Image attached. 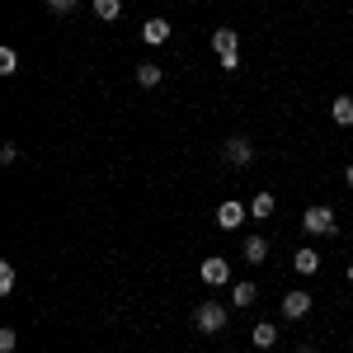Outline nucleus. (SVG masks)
Returning a JSON list of instances; mask_svg holds the SVG:
<instances>
[{"instance_id":"obj_22","label":"nucleus","mask_w":353,"mask_h":353,"mask_svg":"<svg viewBox=\"0 0 353 353\" xmlns=\"http://www.w3.org/2000/svg\"><path fill=\"white\" fill-rule=\"evenodd\" d=\"M344 184H349V189H353V165H349V170H344Z\"/></svg>"},{"instance_id":"obj_17","label":"nucleus","mask_w":353,"mask_h":353,"mask_svg":"<svg viewBox=\"0 0 353 353\" xmlns=\"http://www.w3.org/2000/svg\"><path fill=\"white\" fill-rule=\"evenodd\" d=\"M19 71V52L14 48H0V76H14Z\"/></svg>"},{"instance_id":"obj_20","label":"nucleus","mask_w":353,"mask_h":353,"mask_svg":"<svg viewBox=\"0 0 353 353\" xmlns=\"http://www.w3.org/2000/svg\"><path fill=\"white\" fill-rule=\"evenodd\" d=\"M76 5H81V0H48V10H52V14H71Z\"/></svg>"},{"instance_id":"obj_6","label":"nucleus","mask_w":353,"mask_h":353,"mask_svg":"<svg viewBox=\"0 0 353 353\" xmlns=\"http://www.w3.org/2000/svg\"><path fill=\"white\" fill-rule=\"evenodd\" d=\"M141 43H146V48L170 43V19H161V14H156V19H146V24H141Z\"/></svg>"},{"instance_id":"obj_23","label":"nucleus","mask_w":353,"mask_h":353,"mask_svg":"<svg viewBox=\"0 0 353 353\" xmlns=\"http://www.w3.org/2000/svg\"><path fill=\"white\" fill-rule=\"evenodd\" d=\"M297 353H316V349H311V344H301V349H297Z\"/></svg>"},{"instance_id":"obj_14","label":"nucleus","mask_w":353,"mask_h":353,"mask_svg":"<svg viewBox=\"0 0 353 353\" xmlns=\"http://www.w3.org/2000/svg\"><path fill=\"white\" fill-rule=\"evenodd\" d=\"M254 283H231V306H254Z\"/></svg>"},{"instance_id":"obj_5","label":"nucleus","mask_w":353,"mask_h":353,"mask_svg":"<svg viewBox=\"0 0 353 353\" xmlns=\"http://www.w3.org/2000/svg\"><path fill=\"white\" fill-rule=\"evenodd\" d=\"M203 283H208V288H226V283H231V264H226V259H221V254H212V259H203Z\"/></svg>"},{"instance_id":"obj_15","label":"nucleus","mask_w":353,"mask_h":353,"mask_svg":"<svg viewBox=\"0 0 353 353\" xmlns=\"http://www.w3.org/2000/svg\"><path fill=\"white\" fill-rule=\"evenodd\" d=\"M90 5H94V14H99V19H104V24H109V19H118V14H123V0H90Z\"/></svg>"},{"instance_id":"obj_11","label":"nucleus","mask_w":353,"mask_h":353,"mask_svg":"<svg viewBox=\"0 0 353 353\" xmlns=\"http://www.w3.org/2000/svg\"><path fill=\"white\" fill-rule=\"evenodd\" d=\"M245 259H250V264H264V259H269V241H264V236H245V250H241Z\"/></svg>"},{"instance_id":"obj_19","label":"nucleus","mask_w":353,"mask_h":353,"mask_svg":"<svg viewBox=\"0 0 353 353\" xmlns=\"http://www.w3.org/2000/svg\"><path fill=\"white\" fill-rule=\"evenodd\" d=\"M14 344H19V334L5 325V330H0V353H14Z\"/></svg>"},{"instance_id":"obj_9","label":"nucleus","mask_w":353,"mask_h":353,"mask_svg":"<svg viewBox=\"0 0 353 353\" xmlns=\"http://www.w3.org/2000/svg\"><path fill=\"white\" fill-rule=\"evenodd\" d=\"M330 118H334V128H353V94H334L330 99Z\"/></svg>"},{"instance_id":"obj_2","label":"nucleus","mask_w":353,"mask_h":353,"mask_svg":"<svg viewBox=\"0 0 353 353\" xmlns=\"http://www.w3.org/2000/svg\"><path fill=\"white\" fill-rule=\"evenodd\" d=\"M226 321H231V311L221 301H198V311H193V325L203 330V334H221Z\"/></svg>"},{"instance_id":"obj_24","label":"nucleus","mask_w":353,"mask_h":353,"mask_svg":"<svg viewBox=\"0 0 353 353\" xmlns=\"http://www.w3.org/2000/svg\"><path fill=\"white\" fill-rule=\"evenodd\" d=\"M349 288H353V264H349Z\"/></svg>"},{"instance_id":"obj_12","label":"nucleus","mask_w":353,"mask_h":353,"mask_svg":"<svg viewBox=\"0 0 353 353\" xmlns=\"http://www.w3.org/2000/svg\"><path fill=\"white\" fill-rule=\"evenodd\" d=\"M250 334H254V349H273V344H278V325H273V321H259Z\"/></svg>"},{"instance_id":"obj_8","label":"nucleus","mask_w":353,"mask_h":353,"mask_svg":"<svg viewBox=\"0 0 353 353\" xmlns=\"http://www.w3.org/2000/svg\"><path fill=\"white\" fill-rule=\"evenodd\" d=\"M283 316H288V321L311 316V292H288V297H283Z\"/></svg>"},{"instance_id":"obj_18","label":"nucleus","mask_w":353,"mask_h":353,"mask_svg":"<svg viewBox=\"0 0 353 353\" xmlns=\"http://www.w3.org/2000/svg\"><path fill=\"white\" fill-rule=\"evenodd\" d=\"M10 292H14V264L5 259L0 264V297H10Z\"/></svg>"},{"instance_id":"obj_3","label":"nucleus","mask_w":353,"mask_h":353,"mask_svg":"<svg viewBox=\"0 0 353 353\" xmlns=\"http://www.w3.org/2000/svg\"><path fill=\"white\" fill-rule=\"evenodd\" d=\"M301 226H306L311 236H334V231H339V221H334V212H330L325 203L306 208V212H301Z\"/></svg>"},{"instance_id":"obj_13","label":"nucleus","mask_w":353,"mask_h":353,"mask_svg":"<svg viewBox=\"0 0 353 353\" xmlns=\"http://www.w3.org/2000/svg\"><path fill=\"white\" fill-rule=\"evenodd\" d=\"M137 85H141V90H156V85H161V66H156V61H141V66H137Z\"/></svg>"},{"instance_id":"obj_16","label":"nucleus","mask_w":353,"mask_h":353,"mask_svg":"<svg viewBox=\"0 0 353 353\" xmlns=\"http://www.w3.org/2000/svg\"><path fill=\"white\" fill-rule=\"evenodd\" d=\"M273 212V193H254V203H250V217L259 221V217H269Z\"/></svg>"},{"instance_id":"obj_4","label":"nucleus","mask_w":353,"mask_h":353,"mask_svg":"<svg viewBox=\"0 0 353 353\" xmlns=\"http://www.w3.org/2000/svg\"><path fill=\"white\" fill-rule=\"evenodd\" d=\"M221 156H226V165H236V170H245V165H254V141L250 137H226L221 141Z\"/></svg>"},{"instance_id":"obj_1","label":"nucleus","mask_w":353,"mask_h":353,"mask_svg":"<svg viewBox=\"0 0 353 353\" xmlns=\"http://www.w3.org/2000/svg\"><path fill=\"white\" fill-rule=\"evenodd\" d=\"M212 52L221 57V71H241V38H236V28H217L212 33Z\"/></svg>"},{"instance_id":"obj_10","label":"nucleus","mask_w":353,"mask_h":353,"mask_svg":"<svg viewBox=\"0 0 353 353\" xmlns=\"http://www.w3.org/2000/svg\"><path fill=\"white\" fill-rule=\"evenodd\" d=\"M292 269H297L301 278H311V273L321 269V254H316V250H311V245H301L297 254H292Z\"/></svg>"},{"instance_id":"obj_7","label":"nucleus","mask_w":353,"mask_h":353,"mask_svg":"<svg viewBox=\"0 0 353 353\" xmlns=\"http://www.w3.org/2000/svg\"><path fill=\"white\" fill-rule=\"evenodd\" d=\"M245 217H250L245 203H221V208H217V226H221V231H236Z\"/></svg>"},{"instance_id":"obj_21","label":"nucleus","mask_w":353,"mask_h":353,"mask_svg":"<svg viewBox=\"0 0 353 353\" xmlns=\"http://www.w3.org/2000/svg\"><path fill=\"white\" fill-rule=\"evenodd\" d=\"M0 161L14 165V161H19V146H14V141H5V146H0Z\"/></svg>"}]
</instances>
